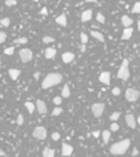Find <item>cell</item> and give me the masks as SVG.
<instances>
[{"mask_svg":"<svg viewBox=\"0 0 140 157\" xmlns=\"http://www.w3.org/2000/svg\"><path fill=\"white\" fill-rule=\"evenodd\" d=\"M80 40H81V44H87V43H88V36H87V33H84V32L80 33Z\"/></svg>","mask_w":140,"mask_h":157,"instance_id":"26","label":"cell"},{"mask_svg":"<svg viewBox=\"0 0 140 157\" xmlns=\"http://www.w3.org/2000/svg\"><path fill=\"white\" fill-rule=\"evenodd\" d=\"M92 15H93L92 10H85V11H83V14H81V22H89V21L92 20Z\"/></svg>","mask_w":140,"mask_h":157,"instance_id":"13","label":"cell"},{"mask_svg":"<svg viewBox=\"0 0 140 157\" xmlns=\"http://www.w3.org/2000/svg\"><path fill=\"white\" fill-rule=\"evenodd\" d=\"M100 135H102V139H103L104 143H107V142L110 141V137H111V131H108V130L100 131Z\"/></svg>","mask_w":140,"mask_h":157,"instance_id":"20","label":"cell"},{"mask_svg":"<svg viewBox=\"0 0 140 157\" xmlns=\"http://www.w3.org/2000/svg\"><path fill=\"white\" fill-rule=\"evenodd\" d=\"M32 1H39V0H32Z\"/></svg>","mask_w":140,"mask_h":157,"instance_id":"47","label":"cell"},{"mask_svg":"<svg viewBox=\"0 0 140 157\" xmlns=\"http://www.w3.org/2000/svg\"><path fill=\"white\" fill-rule=\"evenodd\" d=\"M120 116H121V113H120V112H114V113H111L110 119H111V121H117L118 119H120Z\"/></svg>","mask_w":140,"mask_h":157,"instance_id":"32","label":"cell"},{"mask_svg":"<svg viewBox=\"0 0 140 157\" xmlns=\"http://www.w3.org/2000/svg\"><path fill=\"white\" fill-rule=\"evenodd\" d=\"M25 108H26V110H28L30 114H32V113L36 110V106H34V103H33V102H30V101H26V102H25Z\"/></svg>","mask_w":140,"mask_h":157,"instance_id":"21","label":"cell"},{"mask_svg":"<svg viewBox=\"0 0 140 157\" xmlns=\"http://www.w3.org/2000/svg\"><path fill=\"white\" fill-rule=\"evenodd\" d=\"M85 50H87V47H85V44H81V52H85Z\"/></svg>","mask_w":140,"mask_h":157,"instance_id":"43","label":"cell"},{"mask_svg":"<svg viewBox=\"0 0 140 157\" xmlns=\"http://www.w3.org/2000/svg\"><path fill=\"white\" fill-rule=\"evenodd\" d=\"M24 114H21V113H19V114H18V116H17V124H18V125H22V124H24Z\"/></svg>","mask_w":140,"mask_h":157,"instance_id":"33","label":"cell"},{"mask_svg":"<svg viewBox=\"0 0 140 157\" xmlns=\"http://www.w3.org/2000/svg\"><path fill=\"white\" fill-rule=\"evenodd\" d=\"M104 112V103L102 102H98V103H93L92 105V114L95 117H100Z\"/></svg>","mask_w":140,"mask_h":157,"instance_id":"7","label":"cell"},{"mask_svg":"<svg viewBox=\"0 0 140 157\" xmlns=\"http://www.w3.org/2000/svg\"><path fill=\"white\" fill-rule=\"evenodd\" d=\"M19 58L21 61L24 62V64H28V62H30L33 58V52L30 48H22L19 50Z\"/></svg>","mask_w":140,"mask_h":157,"instance_id":"6","label":"cell"},{"mask_svg":"<svg viewBox=\"0 0 140 157\" xmlns=\"http://www.w3.org/2000/svg\"><path fill=\"white\" fill-rule=\"evenodd\" d=\"M96 21H98V22H99V24H104V15L103 14H102V12H98V14H96Z\"/></svg>","mask_w":140,"mask_h":157,"instance_id":"30","label":"cell"},{"mask_svg":"<svg viewBox=\"0 0 140 157\" xmlns=\"http://www.w3.org/2000/svg\"><path fill=\"white\" fill-rule=\"evenodd\" d=\"M41 15H48V10H47V7H43L41 8Z\"/></svg>","mask_w":140,"mask_h":157,"instance_id":"41","label":"cell"},{"mask_svg":"<svg viewBox=\"0 0 140 157\" xmlns=\"http://www.w3.org/2000/svg\"><path fill=\"white\" fill-rule=\"evenodd\" d=\"M85 1H87V3H96L98 0H85Z\"/></svg>","mask_w":140,"mask_h":157,"instance_id":"45","label":"cell"},{"mask_svg":"<svg viewBox=\"0 0 140 157\" xmlns=\"http://www.w3.org/2000/svg\"><path fill=\"white\" fill-rule=\"evenodd\" d=\"M121 24L124 25V28H128V26H132L133 20L128 15H122L121 17Z\"/></svg>","mask_w":140,"mask_h":157,"instance_id":"17","label":"cell"},{"mask_svg":"<svg viewBox=\"0 0 140 157\" xmlns=\"http://www.w3.org/2000/svg\"><path fill=\"white\" fill-rule=\"evenodd\" d=\"M70 97V88H69L67 84L63 85V88H62V98H69Z\"/></svg>","mask_w":140,"mask_h":157,"instance_id":"23","label":"cell"},{"mask_svg":"<svg viewBox=\"0 0 140 157\" xmlns=\"http://www.w3.org/2000/svg\"><path fill=\"white\" fill-rule=\"evenodd\" d=\"M59 83H62V75H59V73H48L41 81V88L48 90L54 87V85H58Z\"/></svg>","mask_w":140,"mask_h":157,"instance_id":"1","label":"cell"},{"mask_svg":"<svg viewBox=\"0 0 140 157\" xmlns=\"http://www.w3.org/2000/svg\"><path fill=\"white\" fill-rule=\"evenodd\" d=\"M117 77L121 79V80H128L129 79V61L128 59L122 61L121 68L118 69V73H117Z\"/></svg>","mask_w":140,"mask_h":157,"instance_id":"3","label":"cell"},{"mask_svg":"<svg viewBox=\"0 0 140 157\" xmlns=\"http://www.w3.org/2000/svg\"><path fill=\"white\" fill-rule=\"evenodd\" d=\"M92 137L93 138H99L100 137V131H98V130H96V131H92Z\"/></svg>","mask_w":140,"mask_h":157,"instance_id":"40","label":"cell"},{"mask_svg":"<svg viewBox=\"0 0 140 157\" xmlns=\"http://www.w3.org/2000/svg\"><path fill=\"white\" fill-rule=\"evenodd\" d=\"M118 130H120L118 123H117V121H113V124L110 125V131H111V132H116V131H118Z\"/></svg>","mask_w":140,"mask_h":157,"instance_id":"28","label":"cell"},{"mask_svg":"<svg viewBox=\"0 0 140 157\" xmlns=\"http://www.w3.org/2000/svg\"><path fill=\"white\" fill-rule=\"evenodd\" d=\"M111 94L114 95V97H118V95L121 94V90L118 88V87H114V88L111 90Z\"/></svg>","mask_w":140,"mask_h":157,"instance_id":"38","label":"cell"},{"mask_svg":"<svg viewBox=\"0 0 140 157\" xmlns=\"http://www.w3.org/2000/svg\"><path fill=\"white\" fill-rule=\"evenodd\" d=\"M99 81L104 85H108L111 81V73L110 72H102L99 75Z\"/></svg>","mask_w":140,"mask_h":157,"instance_id":"8","label":"cell"},{"mask_svg":"<svg viewBox=\"0 0 140 157\" xmlns=\"http://www.w3.org/2000/svg\"><path fill=\"white\" fill-rule=\"evenodd\" d=\"M62 154L65 157H69L73 154V146L69 143H62Z\"/></svg>","mask_w":140,"mask_h":157,"instance_id":"11","label":"cell"},{"mask_svg":"<svg viewBox=\"0 0 140 157\" xmlns=\"http://www.w3.org/2000/svg\"><path fill=\"white\" fill-rule=\"evenodd\" d=\"M56 48L55 47H48V48H45V51H44V55H45V58L47 59H54L56 56Z\"/></svg>","mask_w":140,"mask_h":157,"instance_id":"12","label":"cell"},{"mask_svg":"<svg viewBox=\"0 0 140 157\" xmlns=\"http://www.w3.org/2000/svg\"><path fill=\"white\" fill-rule=\"evenodd\" d=\"M132 154H133V156H137V154H139V150H137V149H133Z\"/></svg>","mask_w":140,"mask_h":157,"instance_id":"42","label":"cell"},{"mask_svg":"<svg viewBox=\"0 0 140 157\" xmlns=\"http://www.w3.org/2000/svg\"><path fill=\"white\" fill-rule=\"evenodd\" d=\"M55 22L65 28V26L67 25V17H66V14H60V15H58L56 17V20H55Z\"/></svg>","mask_w":140,"mask_h":157,"instance_id":"16","label":"cell"},{"mask_svg":"<svg viewBox=\"0 0 140 157\" xmlns=\"http://www.w3.org/2000/svg\"><path fill=\"white\" fill-rule=\"evenodd\" d=\"M4 154H6V152H4V150H1V149H0V156H4Z\"/></svg>","mask_w":140,"mask_h":157,"instance_id":"46","label":"cell"},{"mask_svg":"<svg viewBox=\"0 0 140 157\" xmlns=\"http://www.w3.org/2000/svg\"><path fill=\"white\" fill-rule=\"evenodd\" d=\"M28 43V39L26 37H18L14 40V44H26Z\"/></svg>","mask_w":140,"mask_h":157,"instance_id":"25","label":"cell"},{"mask_svg":"<svg viewBox=\"0 0 140 157\" xmlns=\"http://www.w3.org/2000/svg\"><path fill=\"white\" fill-rule=\"evenodd\" d=\"M39 77H40V72H36V73H34V79H36V80H37Z\"/></svg>","mask_w":140,"mask_h":157,"instance_id":"44","label":"cell"},{"mask_svg":"<svg viewBox=\"0 0 140 157\" xmlns=\"http://www.w3.org/2000/svg\"><path fill=\"white\" fill-rule=\"evenodd\" d=\"M32 135H33V138H36L39 141H43V139L47 138V130H45V127L37 125V127H34V130H33Z\"/></svg>","mask_w":140,"mask_h":157,"instance_id":"4","label":"cell"},{"mask_svg":"<svg viewBox=\"0 0 140 157\" xmlns=\"http://www.w3.org/2000/svg\"><path fill=\"white\" fill-rule=\"evenodd\" d=\"M132 35H133V28H132V26H128V28L124 29L121 39H122V40H129V39L132 37Z\"/></svg>","mask_w":140,"mask_h":157,"instance_id":"15","label":"cell"},{"mask_svg":"<svg viewBox=\"0 0 140 157\" xmlns=\"http://www.w3.org/2000/svg\"><path fill=\"white\" fill-rule=\"evenodd\" d=\"M132 12H133V14H139V12H140V3H139V1H136V3L133 4Z\"/></svg>","mask_w":140,"mask_h":157,"instance_id":"29","label":"cell"},{"mask_svg":"<svg viewBox=\"0 0 140 157\" xmlns=\"http://www.w3.org/2000/svg\"><path fill=\"white\" fill-rule=\"evenodd\" d=\"M34 106H36L37 112L40 113V114H45V113L48 112L47 105H45V102H44V101H41V99H37L36 103H34Z\"/></svg>","mask_w":140,"mask_h":157,"instance_id":"9","label":"cell"},{"mask_svg":"<svg viewBox=\"0 0 140 157\" xmlns=\"http://www.w3.org/2000/svg\"><path fill=\"white\" fill-rule=\"evenodd\" d=\"M6 40H7V33H6V32H0V44H3Z\"/></svg>","mask_w":140,"mask_h":157,"instance_id":"34","label":"cell"},{"mask_svg":"<svg viewBox=\"0 0 140 157\" xmlns=\"http://www.w3.org/2000/svg\"><path fill=\"white\" fill-rule=\"evenodd\" d=\"M62 101H63V98H62V97H55V98H54V105L59 106V105L62 103Z\"/></svg>","mask_w":140,"mask_h":157,"instance_id":"36","label":"cell"},{"mask_svg":"<svg viewBox=\"0 0 140 157\" xmlns=\"http://www.w3.org/2000/svg\"><path fill=\"white\" fill-rule=\"evenodd\" d=\"M62 113H63V109L60 108V106H56V108L52 110V116H59Z\"/></svg>","mask_w":140,"mask_h":157,"instance_id":"27","label":"cell"},{"mask_svg":"<svg viewBox=\"0 0 140 157\" xmlns=\"http://www.w3.org/2000/svg\"><path fill=\"white\" fill-rule=\"evenodd\" d=\"M140 97V93L139 90L136 88H128L125 91V98H126V101L129 102H136Z\"/></svg>","mask_w":140,"mask_h":157,"instance_id":"5","label":"cell"},{"mask_svg":"<svg viewBox=\"0 0 140 157\" xmlns=\"http://www.w3.org/2000/svg\"><path fill=\"white\" fill-rule=\"evenodd\" d=\"M91 36H92L93 39H96L98 41H100V43L104 41V36L100 32H98V30H91Z\"/></svg>","mask_w":140,"mask_h":157,"instance_id":"19","label":"cell"},{"mask_svg":"<svg viewBox=\"0 0 140 157\" xmlns=\"http://www.w3.org/2000/svg\"><path fill=\"white\" fill-rule=\"evenodd\" d=\"M125 123L128 124L129 128H136V125H137L136 119H135V116H133V114H131V113H128V114L125 116Z\"/></svg>","mask_w":140,"mask_h":157,"instance_id":"10","label":"cell"},{"mask_svg":"<svg viewBox=\"0 0 140 157\" xmlns=\"http://www.w3.org/2000/svg\"><path fill=\"white\" fill-rule=\"evenodd\" d=\"M129 146H131V141H129V139H124V141L116 142V143H113L111 148H110V153L114 154V156L125 154L126 152H128Z\"/></svg>","mask_w":140,"mask_h":157,"instance_id":"2","label":"cell"},{"mask_svg":"<svg viewBox=\"0 0 140 157\" xmlns=\"http://www.w3.org/2000/svg\"><path fill=\"white\" fill-rule=\"evenodd\" d=\"M62 61H63V64H72L73 61H74V54L73 52H63L62 54Z\"/></svg>","mask_w":140,"mask_h":157,"instance_id":"14","label":"cell"},{"mask_svg":"<svg viewBox=\"0 0 140 157\" xmlns=\"http://www.w3.org/2000/svg\"><path fill=\"white\" fill-rule=\"evenodd\" d=\"M6 6L7 7H14V6H17V0H6Z\"/></svg>","mask_w":140,"mask_h":157,"instance_id":"35","label":"cell"},{"mask_svg":"<svg viewBox=\"0 0 140 157\" xmlns=\"http://www.w3.org/2000/svg\"><path fill=\"white\" fill-rule=\"evenodd\" d=\"M60 139V134L59 132H54L52 134V141H59Z\"/></svg>","mask_w":140,"mask_h":157,"instance_id":"39","label":"cell"},{"mask_svg":"<svg viewBox=\"0 0 140 157\" xmlns=\"http://www.w3.org/2000/svg\"><path fill=\"white\" fill-rule=\"evenodd\" d=\"M55 156V150L54 149H50V148H45L43 150V157H54Z\"/></svg>","mask_w":140,"mask_h":157,"instance_id":"22","label":"cell"},{"mask_svg":"<svg viewBox=\"0 0 140 157\" xmlns=\"http://www.w3.org/2000/svg\"><path fill=\"white\" fill-rule=\"evenodd\" d=\"M10 24H11V20H10V18H1V20H0V25L4 26V28H8Z\"/></svg>","mask_w":140,"mask_h":157,"instance_id":"24","label":"cell"},{"mask_svg":"<svg viewBox=\"0 0 140 157\" xmlns=\"http://www.w3.org/2000/svg\"><path fill=\"white\" fill-rule=\"evenodd\" d=\"M4 54L6 55H12L14 54V47H7V48L4 50Z\"/></svg>","mask_w":140,"mask_h":157,"instance_id":"37","label":"cell"},{"mask_svg":"<svg viewBox=\"0 0 140 157\" xmlns=\"http://www.w3.org/2000/svg\"><path fill=\"white\" fill-rule=\"evenodd\" d=\"M0 61H1V59H0Z\"/></svg>","mask_w":140,"mask_h":157,"instance_id":"48","label":"cell"},{"mask_svg":"<svg viewBox=\"0 0 140 157\" xmlns=\"http://www.w3.org/2000/svg\"><path fill=\"white\" fill-rule=\"evenodd\" d=\"M43 41H44V43H47V44H50V43H54V41H55V37L44 36V37H43Z\"/></svg>","mask_w":140,"mask_h":157,"instance_id":"31","label":"cell"},{"mask_svg":"<svg viewBox=\"0 0 140 157\" xmlns=\"http://www.w3.org/2000/svg\"><path fill=\"white\" fill-rule=\"evenodd\" d=\"M19 75H21V70L19 69H8V76L11 77V80H17L18 77H19Z\"/></svg>","mask_w":140,"mask_h":157,"instance_id":"18","label":"cell"}]
</instances>
